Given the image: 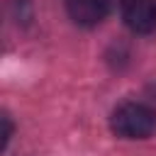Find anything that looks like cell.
<instances>
[{
  "label": "cell",
  "instance_id": "6da1fadb",
  "mask_svg": "<svg viewBox=\"0 0 156 156\" xmlns=\"http://www.w3.org/2000/svg\"><path fill=\"white\" fill-rule=\"evenodd\" d=\"M110 127L122 139H149L156 132V110L144 102H124L112 112Z\"/></svg>",
  "mask_w": 156,
  "mask_h": 156
},
{
  "label": "cell",
  "instance_id": "277c9868",
  "mask_svg": "<svg viewBox=\"0 0 156 156\" xmlns=\"http://www.w3.org/2000/svg\"><path fill=\"white\" fill-rule=\"evenodd\" d=\"M0 119H2V149H5L7 141H10V136H12V122H10V115H7V112H5Z\"/></svg>",
  "mask_w": 156,
  "mask_h": 156
},
{
  "label": "cell",
  "instance_id": "3957f363",
  "mask_svg": "<svg viewBox=\"0 0 156 156\" xmlns=\"http://www.w3.org/2000/svg\"><path fill=\"white\" fill-rule=\"evenodd\" d=\"M68 17L80 27L100 24L110 12V0H66Z\"/></svg>",
  "mask_w": 156,
  "mask_h": 156
},
{
  "label": "cell",
  "instance_id": "7a4b0ae2",
  "mask_svg": "<svg viewBox=\"0 0 156 156\" xmlns=\"http://www.w3.org/2000/svg\"><path fill=\"white\" fill-rule=\"evenodd\" d=\"M122 20L134 34L156 29V0H122Z\"/></svg>",
  "mask_w": 156,
  "mask_h": 156
}]
</instances>
